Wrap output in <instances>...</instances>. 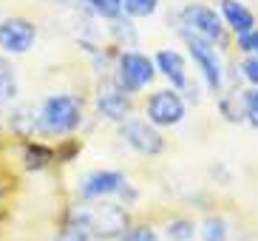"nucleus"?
<instances>
[{"instance_id":"obj_4","label":"nucleus","mask_w":258,"mask_h":241,"mask_svg":"<svg viewBox=\"0 0 258 241\" xmlns=\"http://www.w3.org/2000/svg\"><path fill=\"white\" fill-rule=\"evenodd\" d=\"M179 20H182V31L210 40L213 45H224V23L216 15V9L205 6V3H187L179 12Z\"/></svg>"},{"instance_id":"obj_18","label":"nucleus","mask_w":258,"mask_h":241,"mask_svg":"<svg viewBox=\"0 0 258 241\" xmlns=\"http://www.w3.org/2000/svg\"><path fill=\"white\" fill-rule=\"evenodd\" d=\"M205 241H227V224L221 219L205 221Z\"/></svg>"},{"instance_id":"obj_1","label":"nucleus","mask_w":258,"mask_h":241,"mask_svg":"<svg viewBox=\"0 0 258 241\" xmlns=\"http://www.w3.org/2000/svg\"><path fill=\"white\" fill-rule=\"evenodd\" d=\"M77 227H83L88 235H102V238H114L128 230V216L119 204L102 202V204H80L74 207Z\"/></svg>"},{"instance_id":"obj_12","label":"nucleus","mask_w":258,"mask_h":241,"mask_svg":"<svg viewBox=\"0 0 258 241\" xmlns=\"http://www.w3.org/2000/svg\"><path fill=\"white\" fill-rule=\"evenodd\" d=\"M219 17L235 37H241V34L255 29V15L244 6L241 0H221V15Z\"/></svg>"},{"instance_id":"obj_19","label":"nucleus","mask_w":258,"mask_h":241,"mask_svg":"<svg viewBox=\"0 0 258 241\" xmlns=\"http://www.w3.org/2000/svg\"><path fill=\"white\" fill-rule=\"evenodd\" d=\"M238 48H241L244 54H250V57H258V26L238 37Z\"/></svg>"},{"instance_id":"obj_7","label":"nucleus","mask_w":258,"mask_h":241,"mask_svg":"<svg viewBox=\"0 0 258 241\" xmlns=\"http://www.w3.org/2000/svg\"><path fill=\"white\" fill-rule=\"evenodd\" d=\"M184 99L176 94V91L165 88L156 91L148 97V105H145V113L153 125H162V128H170V125H179L184 119Z\"/></svg>"},{"instance_id":"obj_17","label":"nucleus","mask_w":258,"mask_h":241,"mask_svg":"<svg viewBox=\"0 0 258 241\" xmlns=\"http://www.w3.org/2000/svg\"><path fill=\"white\" fill-rule=\"evenodd\" d=\"M167 235H170L173 241H193V235H196V224L179 219V221H173V224L167 227Z\"/></svg>"},{"instance_id":"obj_14","label":"nucleus","mask_w":258,"mask_h":241,"mask_svg":"<svg viewBox=\"0 0 258 241\" xmlns=\"http://www.w3.org/2000/svg\"><path fill=\"white\" fill-rule=\"evenodd\" d=\"M159 9V0H122V12L131 17H151Z\"/></svg>"},{"instance_id":"obj_9","label":"nucleus","mask_w":258,"mask_h":241,"mask_svg":"<svg viewBox=\"0 0 258 241\" xmlns=\"http://www.w3.org/2000/svg\"><path fill=\"white\" fill-rule=\"evenodd\" d=\"M125 188H128V179L122 173H116V170H94L83 179L80 193H83V199H99L102 202V199L114 196V193H125Z\"/></svg>"},{"instance_id":"obj_10","label":"nucleus","mask_w":258,"mask_h":241,"mask_svg":"<svg viewBox=\"0 0 258 241\" xmlns=\"http://www.w3.org/2000/svg\"><path fill=\"white\" fill-rule=\"evenodd\" d=\"M153 66L159 68V74L167 77V83L173 85L176 91H182L190 85L187 80V63H184V57L176 48H162V51H156V57H153Z\"/></svg>"},{"instance_id":"obj_5","label":"nucleus","mask_w":258,"mask_h":241,"mask_svg":"<svg viewBox=\"0 0 258 241\" xmlns=\"http://www.w3.org/2000/svg\"><path fill=\"white\" fill-rule=\"evenodd\" d=\"M184 43H187V54L193 57L196 68L202 71L205 83L210 85V91H221V83H224V71H221V60H219V51L216 45L205 37H196L190 31H182Z\"/></svg>"},{"instance_id":"obj_21","label":"nucleus","mask_w":258,"mask_h":241,"mask_svg":"<svg viewBox=\"0 0 258 241\" xmlns=\"http://www.w3.org/2000/svg\"><path fill=\"white\" fill-rule=\"evenodd\" d=\"M57 241H91V235L85 233L83 227L69 224V227H66V230H62L60 235H57Z\"/></svg>"},{"instance_id":"obj_3","label":"nucleus","mask_w":258,"mask_h":241,"mask_svg":"<svg viewBox=\"0 0 258 241\" xmlns=\"http://www.w3.org/2000/svg\"><path fill=\"white\" fill-rule=\"evenodd\" d=\"M156 77V66L151 57H145L139 51H122L119 63H116V85L125 94H139L142 88L153 83Z\"/></svg>"},{"instance_id":"obj_2","label":"nucleus","mask_w":258,"mask_h":241,"mask_svg":"<svg viewBox=\"0 0 258 241\" xmlns=\"http://www.w3.org/2000/svg\"><path fill=\"white\" fill-rule=\"evenodd\" d=\"M83 125V102L74 94H51L40 108V128L46 134L66 136Z\"/></svg>"},{"instance_id":"obj_16","label":"nucleus","mask_w":258,"mask_h":241,"mask_svg":"<svg viewBox=\"0 0 258 241\" xmlns=\"http://www.w3.org/2000/svg\"><path fill=\"white\" fill-rule=\"evenodd\" d=\"M119 241H159V235L151 224H134L119 235Z\"/></svg>"},{"instance_id":"obj_15","label":"nucleus","mask_w":258,"mask_h":241,"mask_svg":"<svg viewBox=\"0 0 258 241\" xmlns=\"http://www.w3.org/2000/svg\"><path fill=\"white\" fill-rule=\"evenodd\" d=\"M85 3H88L99 17H108V20H119L122 17V0H85Z\"/></svg>"},{"instance_id":"obj_11","label":"nucleus","mask_w":258,"mask_h":241,"mask_svg":"<svg viewBox=\"0 0 258 241\" xmlns=\"http://www.w3.org/2000/svg\"><path fill=\"white\" fill-rule=\"evenodd\" d=\"M97 111L105 119L125 122L131 113V99L119 85H108V88H99V94H97Z\"/></svg>"},{"instance_id":"obj_6","label":"nucleus","mask_w":258,"mask_h":241,"mask_svg":"<svg viewBox=\"0 0 258 241\" xmlns=\"http://www.w3.org/2000/svg\"><path fill=\"white\" fill-rule=\"evenodd\" d=\"M37 43V26L29 17H3L0 20V48L6 54H26Z\"/></svg>"},{"instance_id":"obj_22","label":"nucleus","mask_w":258,"mask_h":241,"mask_svg":"<svg viewBox=\"0 0 258 241\" xmlns=\"http://www.w3.org/2000/svg\"><path fill=\"white\" fill-rule=\"evenodd\" d=\"M241 74L247 83H252L258 88V57H247V60L241 63Z\"/></svg>"},{"instance_id":"obj_20","label":"nucleus","mask_w":258,"mask_h":241,"mask_svg":"<svg viewBox=\"0 0 258 241\" xmlns=\"http://www.w3.org/2000/svg\"><path fill=\"white\" fill-rule=\"evenodd\" d=\"M244 119L250 122L252 128H258V88L247 91V108H244Z\"/></svg>"},{"instance_id":"obj_13","label":"nucleus","mask_w":258,"mask_h":241,"mask_svg":"<svg viewBox=\"0 0 258 241\" xmlns=\"http://www.w3.org/2000/svg\"><path fill=\"white\" fill-rule=\"evenodd\" d=\"M15 94H17V71L6 57H0V105L9 102Z\"/></svg>"},{"instance_id":"obj_8","label":"nucleus","mask_w":258,"mask_h":241,"mask_svg":"<svg viewBox=\"0 0 258 241\" xmlns=\"http://www.w3.org/2000/svg\"><path fill=\"white\" fill-rule=\"evenodd\" d=\"M122 139L137 153H145V156H156L165 148V139L159 136V131L153 128V125H148L145 119H125L122 122Z\"/></svg>"}]
</instances>
